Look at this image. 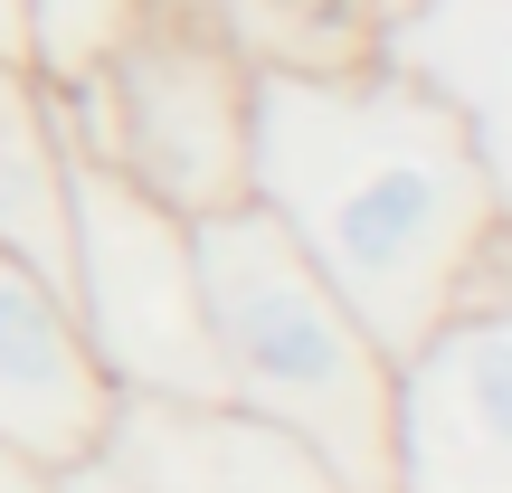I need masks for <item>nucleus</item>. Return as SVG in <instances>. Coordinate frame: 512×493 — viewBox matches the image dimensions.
Returning a JSON list of instances; mask_svg holds the SVG:
<instances>
[{
  "label": "nucleus",
  "mask_w": 512,
  "mask_h": 493,
  "mask_svg": "<svg viewBox=\"0 0 512 493\" xmlns=\"http://www.w3.org/2000/svg\"><path fill=\"white\" fill-rule=\"evenodd\" d=\"M57 493H133V475L95 446V456H76V465H57Z\"/></svg>",
  "instance_id": "ddd939ff"
},
{
  "label": "nucleus",
  "mask_w": 512,
  "mask_h": 493,
  "mask_svg": "<svg viewBox=\"0 0 512 493\" xmlns=\"http://www.w3.org/2000/svg\"><path fill=\"white\" fill-rule=\"evenodd\" d=\"M133 19H143V0H19V67L38 86H76L124 48Z\"/></svg>",
  "instance_id": "9b49d317"
},
{
  "label": "nucleus",
  "mask_w": 512,
  "mask_h": 493,
  "mask_svg": "<svg viewBox=\"0 0 512 493\" xmlns=\"http://www.w3.org/2000/svg\"><path fill=\"white\" fill-rule=\"evenodd\" d=\"M200 10L256 76H332L380 57L399 0H200Z\"/></svg>",
  "instance_id": "9d476101"
},
{
  "label": "nucleus",
  "mask_w": 512,
  "mask_h": 493,
  "mask_svg": "<svg viewBox=\"0 0 512 493\" xmlns=\"http://www.w3.org/2000/svg\"><path fill=\"white\" fill-rule=\"evenodd\" d=\"M67 200H76V152L57 143L48 86L19 57H0V247L57 275V294H67Z\"/></svg>",
  "instance_id": "1a4fd4ad"
},
{
  "label": "nucleus",
  "mask_w": 512,
  "mask_h": 493,
  "mask_svg": "<svg viewBox=\"0 0 512 493\" xmlns=\"http://www.w3.org/2000/svg\"><path fill=\"white\" fill-rule=\"evenodd\" d=\"M0 57H19V0H0Z\"/></svg>",
  "instance_id": "4468645a"
},
{
  "label": "nucleus",
  "mask_w": 512,
  "mask_h": 493,
  "mask_svg": "<svg viewBox=\"0 0 512 493\" xmlns=\"http://www.w3.org/2000/svg\"><path fill=\"white\" fill-rule=\"evenodd\" d=\"M67 313H76V342L95 351L114 399H181V408L219 399L190 219L162 209L152 190H133L124 171H105V162H76Z\"/></svg>",
  "instance_id": "7ed1b4c3"
},
{
  "label": "nucleus",
  "mask_w": 512,
  "mask_h": 493,
  "mask_svg": "<svg viewBox=\"0 0 512 493\" xmlns=\"http://www.w3.org/2000/svg\"><path fill=\"white\" fill-rule=\"evenodd\" d=\"M389 493H512V304H456L389 351Z\"/></svg>",
  "instance_id": "39448f33"
},
{
  "label": "nucleus",
  "mask_w": 512,
  "mask_h": 493,
  "mask_svg": "<svg viewBox=\"0 0 512 493\" xmlns=\"http://www.w3.org/2000/svg\"><path fill=\"white\" fill-rule=\"evenodd\" d=\"M380 67H399L418 95H437L512 171V0H399Z\"/></svg>",
  "instance_id": "6e6552de"
},
{
  "label": "nucleus",
  "mask_w": 512,
  "mask_h": 493,
  "mask_svg": "<svg viewBox=\"0 0 512 493\" xmlns=\"http://www.w3.org/2000/svg\"><path fill=\"white\" fill-rule=\"evenodd\" d=\"M105 456L133 475V493H342V475L313 446L228 399H114Z\"/></svg>",
  "instance_id": "423d86ee"
},
{
  "label": "nucleus",
  "mask_w": 512,
  "mask_h": 493,
  "mask_svg": "<svg viewBox=\"0 0 512 493\" xmlns=\"http://www.w3.org/2000/svg\"><path fill=\"white\" fill-rule=\"evenodd\" d=\"M105 105V171L152 190L181 219L247 200V114H256V67L209 29L200 0H143L124 48L95 67Z\"/></svg>",
  "instance_id": "20e7f679"
},
{
  "label": "nucleus",
  "mask_w": 512,
  "mask_h": 493,
  "mask_svg": "<svg viewBox=\"0 0 512 493\" xmlns=\"http://www.w3.org/2000/svg\"><path fill=\"white\" fill-rule=\"evenodd\" d=\"M0 493H57V465L29 456L19 437H0Z\"/></svg>",
  "instance_id": "f8f14e48"
},
{
  "label": "nucleus",
  "mask_w": 512,
  "mask_h": 493,
  "mask_svg": "<svg viewBox=\"0 0 512 493\" xmlns=\"http://www.w3.org/2000/svg\"><path fill=\"white\" fill-rule=\"evenodd\" d=\"M190 256L219 399L313 446L342 493H389V351L323 285V266L256 200L190 219Z\"/></svg>",
  "instance_id": "f03ea898"
},
{
  "label": "nucleus",
  "mask_w": 512,
  "mask_h": 493,
  "mask_svg": "<svg viewBox=\"0 0 512 493\" xmlns=\"http://www.w3.org/2000/svg\"><path fill=\"white\" fill-rule=\"evenodd\" d=\"M105 418H114V389L95 351L76 342L57 275L0 247V437H19L48 465H76L105 446Z\"/></svg>",
  "instance_id": "0eeeda50"
},
{
  "label": "nucleus",
  "mask_w": 512,
  "mask_h": 493,
  "mask_svg": "<svg viewBox=\"0 0 512 493\" xmlns=\"http://www.w3.org/2000/svg\"><path fill=\"white\" fill-rule=\"evenodd\" d=\"M247 200L323 266L380 351L456 304H512V171L399 67L256 76Z\"/></svg>",
  "instance_id": "f257e3e1"
}]
</instances>
